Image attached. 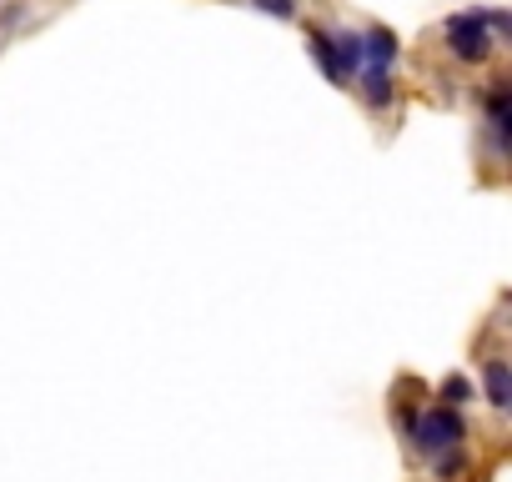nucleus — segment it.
Returning <instances> with one entry per match:
<instances>
[{
	"instance_id": "f257e3e1",
	"label": "nucleus",
	"mask_w": 512,
	"mask_h": 482,
	"mask_svg": "<svg viewBox=\"0 0 512 482\" xmlns=\"http://www.w3.org/2000/svg\"><path fill=\"white\" fill-rule=\"evenodd\" d=\"M467 437H472L467 412H452V407H442V402H427V407L417 412V422H412V432H407L402 442H407L412 462H432L437 452L462 447Z\"/></svg>"
},
{
	"instance_id": "f03ea898",
	"label": "nucleus",
	"mask_w": 512,
	"mask_h": 482,
	"mask_svg": "<svg viewBox=\"0 0 512 482\" xmlns=\"http://www.w3.org/2000/svg\"><path fill=\"white\" fill-rule=\"evenodd\" d=\"M482 11H487V6H467V11L447 16V26H442V51H447L457 66H467V71H472V66H487V61L497 56V41H492Z\"/></svg>"
},
{
	"instance_id": "7ed1b4c3",
	"label": "nucleus",
	"mask_w": 512,
	"mask_h": 482,
	"mask_svg": "<svg viewBox=\"0 0 512 482\" xmlns=\"http://www.w3.org/2000/svg\"><path fill=\"white\" fill-rule=\"evenodd\" d=\"M482 106V141H487V156L492 161H507L512 156V86L507 76H492L477 96Z\"/></svg>"
},
{
	"instance_id": "20e7f679",
	"label": "nucleus",
	"mask_w": 512,
	"mask_h": 482,
	"mask_svg": "<svg viewBox=\"0 0 512 482\" xmlns=\"http://www.w3.org/2000/svg\"><path fill=\"white\" fill-rule=\"evenodd\" d=\"M477 392H482V402H487L497 417L512 412V362H507L502 352H487V357L477 362Z\"/></svg>"
},
{
	"instance_id": "39448f33",
	"label": "nucleus",
	"mask_w": 512,
	"mask_h": 482,
	"mask_svg": "<svg viewBox=\"0 0 512 482\" xmlns=\"http://www.w3.org/2000/svg\"><path fill=\"white\" fill-rule=\"evenodd\" d=\"M362 61H367L372 71H397V61H402V41H397V31H387V26H367V31H362Z\"/></svg>"
},
{
	"instance_id": "423d86ee",
	"label": "nucleus",
	"mask_w": 512,
	"mask_h": 482,
	"mask_svg": "<svg viewBox=\"0 0 512 482\" xmlns=\"http://www.w3.org/2000/svg\"><path fill=\"white\" fill-rule=\"evenodd\" d=\"M352 86L362 91L367 111H392V101H397V81H392V71H372V66H362Z\"/></svg>"
},
{
	"instance_id": "0eeeda50",
	"label": "nucleus",
	"mask_w": 512,
	"mask_h": 482,
	"mask_svg": "<svg viewBox=\"0 0 512 482\" xmlns=\"http://www.w3.org/2000/svg\"><path fill=\"white\" fill-rule=\"evenodd\" d=\"M307 51L317 56V66H322V76H327L332 86H347L342 61H337V41H332V31H327V26H307Z\"/></svg>"
},
{
	"instance_id": "6e6552de",
	"label": "nucleus",
	"mask_w": 512,
	"mask_h": 482,
	"mask_svg": "<svg viewBox=\"0 0 512 482\" xmlns=\"http://www.w3.org/2000/svg\"><path fill=\"white\" fill-rule=\"evenodd\" d=\"M427 467V477L432 482H462L467 472H472V447L462 442V447H447V452H437L432 462H422Z\"/></svg>"
},
{
	"instance_id": "1a4fd4ad",
	"label": "nucleus",
	"mask_w": 512,
	"mask_h": 482,
	"mask_svg": "<svg viewBox=\"0 0 512 482\" xmlns=\"http://www.w3.org/2000/svg\"><path fill=\"white\" fill-rule=\"evenodd\" d=\"M432 402H442V407H452V412H467V407L477 402V382H472L467 372H447V377L437 382Z\"/></svg>"
},
{
	"instance_id": "9d476101",
	"label": "nucleus",
	"mask_w": 512,
	"mask_h": 482,
	"mask_svg": "<svg viewBox=\"0 0 512 482\" xmlns=\"http://www.w3.org/2000/svg\"><path fill=\"white\" fill-rule=\"evenodd\" d=\"M332 41H337L342 76H347V81H357V71L367 66V61H362V31H332Z\"/></svg>"
},
{
	"instance_id": "9b49d317",
	"label": "nucleus",
	"mask_w": 512,
	"mask_h": 482,
	"mask_svg": "<svg viewBox=\"0 0 512 482\" xmlns=\"http://www.w3.org/2000/svg\"><path fill=\"white\" fill-rule=\"evenodd\" d=\"M246 6L272 16V21H297V0H246Z\"/></svg>"
},
{
	"instance_id": "f8f14e48",
	"label": "nucleus",
	"mask_w": 512,
	"mask_h": 482,
	"mask_svg": "<svg viewBox=\"0 0 512 482\" xmlns=\"http://www.w3.org/2000/svg\"><path fill=\"white\" fill-rule=\"evenodd\" d=\"M482 21H487V31H492V41H497V46L512 36V11H482Z\"/></svg>"
},
{
	"instance_id": "ddd939ff",
	"label": "nucleus",
	"mask_w": 512,
	"mask_h": 482,
	"mask_svg": "<svg viewBox=\"0 0 512 482\" xmlns=\"http://www.w3.org/2000/svg\"><path fill=\"white\" fill-rule=\"evenodd\" d=\"M462 482H492V477H462Z\"/></svg>"
}]
</instances>
